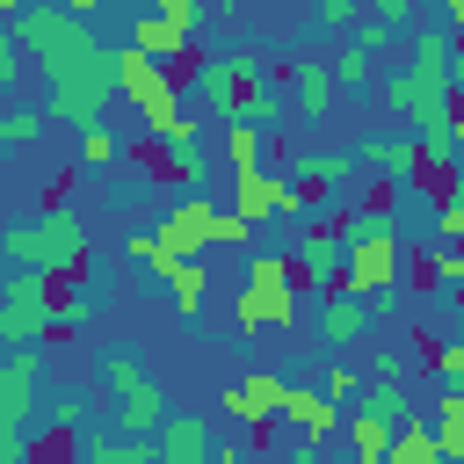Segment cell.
Returning <instances> with one entry per match:
<instances>
[{"mask_svg":"<svg viewBox=\"0 0 464 464\" xmlns=\"http://www.w3.org/2000/svg\"><path fill=\"white\" fill-rule=\"evenodd\" d=\"M450 22H413V58L399 72H377V102L384 116H399L406 130H442L450 109H457V87H450Z\"/></svg>","mask_w":464,"mask_h":464,"instance_id":"cell-1","label":"cell"},{"mask_svg":"<svg viewBox=\"0 0 464 464\" xmlns=\"http://www.w3.org/2000/svg\"><path fill=\"white\" fill-rule=\"evenodd\" d=\"M94 254V232L87 218L58 196V203H36L22 225L0 232V268H44V276H80Z\"/></svg>","mask_w":464,"mask_h":464,"instance_id":"cell-2","label":"cell"},{"mask_svg":"<svg viewBox=\"0 0 464 464\" xmlns=\"http://www.w3.org/2000/svg\"><path fill=\"white\" fill-rule=\"evenodd\" d=\"M94 377L116 392V428L152 442V435H160V420H167V392H160V377L138 362V348H130V341L94 348Z\"/></svg>","mask_w":464,"mask_h":464,"instance_id":"cell-3","label":"cell"},{"mask_svg":"<svg viewBox=\"0 0 464 464\" xmlns=\"http://www.w3.org/2000/svg\"><path fill=\"white\" fill-rule=\"evenodd\" d=\"M51 102H44V116H58V123H102V109L116 102V44H94V51H80L72 65H58L51 80Z\"/></svg>","mask_w":464,"mask_h":464,"instance_id":"cell-4","label":"cell"},{"mask_svg":"<svg viewBox=\"0 0 464 464\" xmlns=\"http://www.w3.org/2000/svg\"><path fill=\"white\" fill-rule=\"evenodd\" d=\"M7 29H14L22 58H29V65H36L44 80H51L58 65H72L80 51H94V44H102L87 14H65V7H44V0H29V7H22V14H14Z\"/></svg>","mask_w":464,"mask_h":464,"instance_id":"cell-5","label":"cell"},{"mask_svg":"<svg viewBox=\"0 0 464 464\" xmlns=\"http://www.w3.org/2000/svg\"><path fill=\"white\" fill-rule=\"evenodd\" d=\"M51 297H58V276H44V268H7L0 276V341L7 348H44L51 334H58V312H51Z\"/></svg>","mask_w":464,"mask_h":464,"instance_id":"cell-6","label":"cell"},{"mask_svg":"<svg viewBox=\"0 0 464 464\" xmlns=\"http://www.w3.org/2000/svg\"><path fill=\"white\" fill-rule=\"evenodd\" d=\"M261 80H268V58L261 51H218V58H196V72H188L203 116H218V123H232L239 102H246V87H261Z\"/></svg>","mask_w":464,"mask_h":464,"instance_id":"cell-7","label":"cell"},{"mask_svg":"<svg viewBox=\"0 0 464 464\" xmlns=\"http://www.w3.org/2000/svg\"><path fill=\"white\" fill-rule=\"evenodd\" d=\"M341 254H348V261H341V283H348V290H377V283H399V268H406V239H399V218H384L377 232L348 239Z\"/></svg>","mask_w":464,"mask_h":464,"instance_id":"cell-8","label":"cell"},{"mask_svg":"<svg viewBox=\"0 0 464 464\" xmlns=\"http://www.w3.org/2000/svg\"><path fill=\"white\" fill-rule=\"evenodd\" d=\"M276 420L290 428V435H304V442H334L341 435V399H326L319 384H297V377H283V406H276Z\"/></svg>","mask_w":464,"mask_h":464,"instance_id":"cell-9","label":"cell"},{"mask_svg":"<svg viewBox=\"0 0 464 464\" xmlns=\"http://www.w3.org/2000/svg\"><path fill=\"white\" fill-rule=\"evenodd\" d=\"M246 283H261V297H268V326H276V334H290V326H297L290 254H283V246H254V254H246Z\"/></svg>","mask_w":464,"mask_h":464,"instance_id":"cell-10","label":"cell"},{"mask_svg":"<svg viewBox=\"0 0 464 464\" xmlns=\"http://www.w3.org/2000/svg\"><path fill=\"white\" fill-rule=\"evenodd\" d=\"M348 160H355L362 174H384V181L413 188V130H362V138L348 145Z\"/></svg>","mask_w":464,"mask_h":464,"instance_id":"cell-11","label":"cell"},{"mask_svg":"<svg viewBox=\"0 0 464 464\" xmlns=\"http://www.w3.org/2000/svg\"><path fill=\"white\" fill-rule=\"evenodd\" d=\"M210 225H218V203H210L203 188H188V196H181L152 232H160L174 254H210V246H218V239H210Z\"/></svg>","mask_w":464,"mask_h":464,"instance_id":"cell-12","label":"cell"},{"mask_svg":"<svg viewBox=\"0 0 464 464\" xmlns=\"http://www.w3.org/2000/svg\"><path fill=\"white\" fill-rule=\"evenodd\" d=\"M116 94L130 102V109H145V102H160V94H181L174 80H167V65L152 58V51H138L130 36L116 44Z\"/></svg>","mask_w":464,"mask_h":464,"instance_id":"cell-13","label":"cell"},{"mask_svg":"<svg viewBox=\"0 0 464 464\" xmlns=\"http://www.w3.org/2000/svg\"><path fill=\"white\" fill-rule=\"evenodd\" d=\"M290 94H297V123H326L341 87H334V65L312 58V51H290Z\"/></svg>","mask_w":464,"mask_h":464,"instance_id":"cell-14","label":"cell"},{"mask_svg":"<svg viewBox=\"0 0 464 464\" xmlns=\"http://www.w3.org/2000/svg\"><path fill=\"white\" fill-rule=\"evenodd\" d=\"M283 188H290V174H283V167H268V160L232 167V210H246L254 225H268V218L283 210Z\"/></svg>","mask_w":464,"mask_h":464,"instance_id":"cell-15","label":"cell"},{"mask_svg":"<svg viewBox=\"0 0 464 464\" xmlns=\"http://www.w3.org/2000/svg\"><path fill=\"white\" fill-rule=\"evenodd\" d=\"M341 261H348V254H341V232H334V218H326V225H304V239H297V283H304L312 297L341 283Z\"/></svg>","mask_w":464,"mask_h":464,"instance_id":"cell-16","label":"cell"},{"mask_svg":"<svg viewBox=\"0 0 464 464\" xmlns=\"http://www.w3.org/2000/svg\"><path fill=\"white\" fill-rule=\"evenodd\" d=\"M362 334H370V304H362V290H348V283L319 290V341H326V348H355Z\"/></svg>","mask_w":464,"mask_h":464,"instance_id":"cell-17","label":"cell"},{"mask_svg":"<svg viewBox=\"0 0 464 464\" xmlns=\"http://www.w3.org/2000/svg\"><path fill=\"white\" fill-rule=\"evenodd\" d=\"M152 450H160V464H210L218 428H210L203 413H167L160 435H152Z\"/></svg>","mask_w":464,"mask_h":464,"instance_id":"cell-18","label":"cell"},{"mask_svg":"<svg viewBox=\"0 0 464 464\" xmlns=\"http://www.w3.org/2000/svg\"><path fill=\"white\" fill-rule=\"evenodd\" d=\"M341 428H348V450H355L362 464H384V450H392V428H399V420H384L377 406H355V399H348V406H341Z\"/></svg>","mask_w":464,"mask_h":464,"instance_id":"cell-19","label":"cell"},{"mask_svg":"<svg viewBox=\"0 0 464 464\" xmlns=\"http://www.w3.org/2000/svg\"><path fill=\"white\" fill-rule=\"evenodd\" d=\"M420 413H428V428H435L442 464H464V384H442L435 406H420Z\"/></svg>","mask_w":464,"mask_h":464,"instance_id":"cell-20","label":"cell"},{"mask_svg":"<svg viewBox=\"0 0 464 464\" xmlns=\"http://www.w3.org/2000/svg\"><path fill=\"white\" fill-rule=\"evenodd\" d=\"M167 304H174V319H203V290H210V276H203V254H174V268H167Z\"/></svg>","mask_w":464,"mask_h":464,"instance_id":"cell-21","label":"cell"},{"mask_svg":"<svg viewBox=\"0 0 464 464\" xmlns=\"http://www.w3.org/2000/svg\"><path fill=\"white\" fill-rule=\"evenodd\" d=\"M384 464H442V450H435V428H428V413H406V420L392 428V450H384Z\"/></svg>","mask_w":464,"mask_h":464,"instance_id":"cell-22","label":"cell"},{"mask_svg":"<svg viewBox=\"0 0 464 464\" xmlns=\"http://www.w3.org/2000/svg\"><path fill=\"white\" fill-rule=\"evenodd\" d=\"M239 123H254V130H283L290 123V87H276V80H261V87H246V102H239Z\"/></svg>","mask_w":464,"mask_h":464,"instance_id":"cell-23","label":"cell"},{"mask_svg":"<svg viewBox=\"0 0 464 464\" xmlns=\"http://www.w3.org/2000/svg\"><path fill=\"white\" fill-rule=\"evenodd\" d=\"M239 392H246V428L268 435V420H276V406H283V377H276V370H246Z\"/></svg>","mask_w":464,"mask_h":464,"instance_id":"cell-24","label":"cell"},{"mask_svg":"<svg viewBox=\"0 0 464 464\" xmlns=\"http://www.w3.org/2000/svg\"><path fill=\"white\" fill-rule=\"evenodd\" d=\"M290 174H297V181H326V188H341V196H348V174H362V167H355L348 152H297V160H290Z\"/></svg>","mask_w":464,"mask_h":464,"instance_id":"cell-25","label":"cell"},{"mask_svg":"<svg viewBox=\"0 0 464 464\" xmlns=\"http://www.w3.org/2000/svg\"><path fill=\"white\" fill-rule=\"evenodd\" d=\"M326 65H334V87H341V94H370V87H377V58H362L348 36H341V51H334Z\"/></svg>","mask_w":464,"mask_h":464,"instance_id":"cell-26","label":"cell"},{"mask_svg":"<svg viewBox=\"0 0 464 464\" xmlns=\"http://www.w3.org/2000/svg\"><path fill=\"white\" fill-rule=\"evenodd\" d=\"M160 181L203 188V181H210V160H203V145H160Z\"/></svg>","mask_w":464,"mask_h":464,"instance_id":"cell-27","label":"cell"},{"mask_svg":"<svg viewBox=\"0 0 464 464\" xmlns=\"http://www.w3.org/2000/svg\"><path fill=\"white\" fill-rule=\"evenodd\" d=\"M36 413H44L58 435H72V428H87V392H80V384H51Z\"/></svg>","mask_w":464,"mask_h":464,"instance_id":"cell-28","label":"cell"},{"mask_svg":"<svg viewBox=\"0 0 464 464\" xmlns=\"http://www.w3.org/2000/svg\"><path fill=\"white\" fill-rule=\"evenodd\" d=\"M341 36H348V44H355V51H362V58H392V51H399V36H406V29H392V22H377V14H355V22H348V29H341Z\"/></svg>","mask_w":464,"mask_h":464,"instance_id":"cell-29","label":"cell"},{"mask_svg":"<svg viewBox=\"0 0 464 464\" xmlns=\"http://www.w3.org/2000/svg\"><path fill=\"white\" fill-rule=\"evenodd\" d=\"M123 254H130L138 268H152V283H167V268H174V246H167L160 232H130V239H123Z\"/></svg>","mask_w":464,"mask_h":464,"instance_id":"cell-30","label":"cell"},{"mask_svg":"<svg viewBox=\"0 0 464 464\" xmlns=\"http://www.w3.org/2000/svg\"><path fill=\"white\" fill-rule=\"evenodd\" d=\"M116 160H123L116 130L109 123H80V167H116Z\"/></svg>","mask_w":464,"mask_h":464,"instance_id":"cell-31","label":"cell"},{"mask_svg":"<svg viewBox=\"0 0 464 464\" xmlns=\"http://www.w3.org/2000/svg\"><path fill=\"white\" fill-rule=\"evenodd\" d=\"M232 326H239V334H268V297H261V283H239V290H232Z\"/></svg>","mask_w":464,"mask_h":464,"instance_id":"cell-32","label":"cell"},{"mask_svg":"<svg viewBox=\"0 0 464 464\" xmlns=\"http://www.w3.org/2000/svg\"><path fill=\"white\" fill-rule=\"evenodd\" d=\"M36 138H44V109H7L0 116V152H22Z\"/></svg>","mask_w":464,"mask_h":464,"instance_id":"cell-33","label":"cell"},{"mask_svg":"<svg viewBox=\"0 0 464 464\" xmlns=\"http://www.w3.org/2000/svg\"><path fill=\"white\" fill-rule=\"evenodd\" d=\"M319 392H326V399H341V406H348V399H355V392H362V370H355V362H348V355H326V370H319Z\"/></svg>","mask_w":464,"mask_h":464,"instance_id":"cell-34","label":"cell"},{"mask_svg":"<svg viewBox=\"0 0 464 464\" xmlns=\"http://www.w3.org/2000/svg\"><path fill=\"white\" fill-rule=\"evenodd\" d=\"M261 145H268V130H254V123H225V152H232V167H254L261 160Z\"/></svg>","mask_w":464,"mask_h":464,"instance_id":"cell-35","label":"cell"},{"mask_svg":"<svg viewBox=\"0 0 464 464\" xmlns=\"http://www.w3.org/2000/svg\"><path fill=\"white\" fill-rule=\"evenodd\" d=\"M254 232H261V225H254L246 210H232V203H218V225H210V239H218V246H254Z\"/></svg>","mask_w":464,"mask_h":464,"instance_id":"cell-36","label":"cell"},{"mask_svg":"<svg viewBox=\"0 0 464 464\" xmlns=\"http://www.w3.org/2000/svg\"><path fill=\"white\" fill-rule=\"evenodd\" d=\"M304 14H312V29H319V36H341V29L362 14V0H312Z\"/></svg>","mask_w":464,"mask_h":464,"instance_id":"cell-37","label":"cell"},{"mask_svg":"<svg viewBox=\"0 0 464 464\" xmlns=\"http://www.w3.org/2000/svg\"><path fill=\"white\" fill-rule=\"evenodd\" d=\"M435 239H442V246H464V188H450V196L435 203Z\"/></svg>","mask_w":464,"mask_h":464,"instance_id":"cell-38","label":"cell"},{"mask_svg":"<svg viewBox=\"0 0 464 464\" xmlns=\"http://www.w3.org/2000/svg\"><path fill=\"white\" fill-rule=\"evenodd\" d=\"M428 362H435V377H442V384H464V334L435 341V348H428Z\"/></svg>","mask_w":464,"mask_h":464,"instance_id":"cell-39","label":"cell"},{"mask_svg":"<svg viewBox=\"0 0 464 464\" xmlns=\"http://www.w3.org/2000/svg\"><path fill=\"white\" fill-rule=\"evenodd\" d=\"M22 72H29V58H22V44H14V29L0 22V94H7V87H22Z\"/></svg>","mask_w":464,"mask_h":464,"instance_id":"cell-40","label":"cell"},{"mask_svg":"<svg viewBox=\"0 0 464 464\" xmlns=\"http://www.w3.org/2000/svg\"><path fill=\"white\" fill-rule=\"evenodd\" d=\"M22 457H29V420H14L0 406V464H22Z\"/></svg>","mask_w":464,"mask_h":464,"instance_id":"cell-41","label":"cell"},{"mask_svg":"<svg viewBox=\"0 0 464 464\" xmlns=\"http://www.w3.org/2000/svg\"><path fill=\"white\" fill-rule=\"evenodd\" d=\"M362 377H370V384H406V355H399V348H377Z\"/></svg>","mask_w":464,"mask_h":464,"instance_id":"cell-42","label":"cell"},{"mask_svg":"<svg viewBox=\"0 0 464 464\" xmlns=\"http://www.w3.org/2000/svg\"><path fill=\"white\" fill-rule=\"evenodd\" d=\"M362 304H370V319H399L406 290H399V283H377V290H362Z\"/></svg>","mask_w":464,"mask_h":464,"instance_id":"cell-43","label":"cell"},{"mask_svg":"<svg viewBox=\"0 0 464 464\" xmlns=\"http://www.w3.org/2000/svg\"><path fill=\"white\" fill-rule=\"evenodd\" d=\"M413 7H420V0H362V14H377V22H392V29H413Z\"/></svg>","mask_w":464,"mask_h":464,"instance_id":"cell-44","label":"cell"},{"mask_svg":"<svg viewBox=\"0 0 464 464\" xmlns=\"http://www.w3.org/2000/svg\"><path fill=\"white\" fill-rule=\"evenodd\" d=\"M435 22H450V36H464V0H435Z\"/></svg>","mask_w":464,"mask_h":464,"instance_id":"cell-45","label":"cell"},{"mask_svg":"<svg viewBox=\"0 0 464 464\" xmlns=\"http://www.w3.org/2000/svg\"><path fill=\"white\" fill-rule=\"evenodd\" d=\"M442 130H450V145L464 152V94H457V109H450V123H442Z\"/></svg>","mask_w":464,"mask_h":464,"instance_id":"cell-46","label":"cell"},{"mask_svg":"<svg viewBox=\"0 0 464 464\" xmlns=\"http://www.w3.org/2000/svg\"><path fill=\"white\" fill-rule=\"evenodd\" d=\"M44 7H65V14H87V22L102 14V0H44Z\"/></svg>","mask_w":464,"mask_h":464,"instance_id":"cell-47","label":"cell"},{"mask_svg":"<svg viewBox=\"0 0 464 464\" xmlns=\"http://www.w3.org/2000/svg\"><path fill=\"white\" fill-rule=\"evenodd\" d=\"M450 87L464 94V36H457V51H450Z\"/></svg>","mask_w":464,"mask_h":464,"instance_id":"cell-48","label":"cell"},{"mask_svg":"<svg viewBox=\"0 0 464 464\" xmlns=\"http://www.w3.org/2000/svg\"><path fill=\"white\" fill-rule=\"evenodd\" d=\"M210 7H218V14H232V7H246V0H203V14H210Z\"/></svg>","mask_w":464,"mask_h":464,"instance_id":"cell-49","label":"cell"},{"mask_svg":"<svg viewBox=\"0 0 464 464\" xmlns=\"http://www.w3.org/2000/svg\"><path fill=\"white\" fill-rule=\"evenodd\" d=\"M22 7H29V0H0V22H14V14H22Z\"/></svg>","mask_w":464,"mask_h":464,"instance_id":"cell-50","label":"cell"},{"mask_svg":"<svg viewBox=\"0 0 464 464\" xmlns=\"http://www.w3.org/2000/svg\"><path fill=\"white\" fill-rule=\"evenodd\" d=\"M116 7H130V14H138V7H160V0H116Z\"/></svg>","mask_w":464,"mask_h":464,"instance_id":"cell-51","label":"cell"},{"mask_svg":"<svg viewBox=\"0 0 464 464\" xmlns=\"http://www.w3.org/2000/svg\"><path fill=\"white\" fill-rule=\"evenodd\" d=\"M0 196H7V167H0Z\"/></svg>","mask_w":464,"mask_h":464,"instance_id":"cell-52","label":"cell"}]
</instances>
